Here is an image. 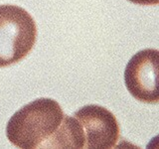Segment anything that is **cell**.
<instances>
[{
  "label": "cell",
  "mask_w": 159,
  "mask_h": 149,
  "mask_svg": "<svg viewBox=\"0 0 159 149\" xmlns=\"http://www.w3.org/2000/svg\"><path fill=\"white\" fill-rule=\"evenodd\" d=\"M66 116L52 98H38L9 119L8 140L19 148H67Z\"/></svg>",
  "instance_id": "6da1fadb"
},
{
  "label": "cell",
  "mask_w": 159,
  "mask_h": 149,
  "mask_svg": "<svg viewBox=\"0 0 159 149\" xmlns=\"http://www.w3.org/2000/svg\"><path fill=\"white\" fill-rule=\"evenodd\" d=\"M36 38V23L26 10L16 5H0V68L23 60Z\"/></svg>",
  "instance_id": "7a4b0ae2"
},
{
  "label": "cell",
  "mask_w": 159,
  "mask_h": 149,
  "mask_svg": "<svg viewBox=\"0 0 159 149\" xmlns=\"http://www.w3.org/2000/svg\"><path fill=\"white\" fill-rule=\"evenodd\" d=\"M129 93L141 102H159V50L145 49L129 60L124 71Z\"/></svg>",
  "instance_id": "3957f363"
},
{
  "label": "cell",
  "mask_w": 159,
  "mask_h": 149,
  "mask_svg": "<svg viewBox=\"0 0 159 149\" xmlns=\"http://www.w3.org/2000/svg\"><path fill=\"white\" fill-rule=\"evenodd\" d=\"M81 125L84 148L107 149L116 145L119 139V125L113 113L97 104L83 106L74 113Z\"/></svg>",
  "instance_id": "277c9868"
},
{
  "label": "cell",
  "mask_w": 159,
  "mask_h": 149,
  "mask_svg": "<svg viewBox=\"0 0 159 149\" xmlns=\"http://www.w3.org/2000/svg\"><path fill=\"white\" fill-rule=\"evenodd\" d=\"M134 4L143 5V6H151V5H159V0H128Z\"/></svg>",
  "instance_id": "5b68a950"
},
{
  "label": "cell",
  "mask_w": 159,
  "mask_h": 149,
  "mask_svg": "<svg viewBox=\"0 0 159 149\" xmlns=\"http://www.w3.org/2000/svg\"><path fill=\"white\" fill-rule=\"evenodd\" d=\"M155 148V147H159V135L156 136V137H154L152 140L150 141V143L147 145V148Z\"/></svg>",
  "instance_id": "8992f818"
}]
</instances>
